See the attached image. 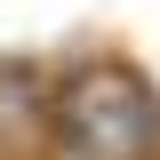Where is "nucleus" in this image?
Here are the masks:
<instances>
[{"instance_id":"obj_1","label":"nucleus","mask_w":160,"mask_h":160,"mask_svg":"<svg viewBox=\"0 0 160 160\" xmlns=\"http://www.w3.org/2000/svg\"><path fill=\"white\" fill-rule=\"evenodd\" d=\"M40 160H160V80L128 56H80L56 80Z\"/></svg>"},{"instance_id":"obj_2","label":"nucleus","mask_w":160,"mask_h":160,"mask_svg":"<svg viewBox=\"0 0 160 160\" xmlns=\"http://www.w3.org/2000/svg\"><path fill=\"white\" fill-rule=\"evenodd\" d=\"M48 104H56V80L32 56H0V160H40Z\"/></svg>"}]
</instances>
